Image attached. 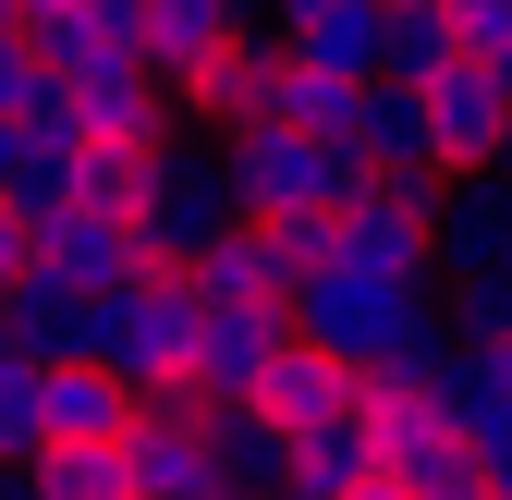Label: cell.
Segmentation results:
<instances>
[{"mask_svg":"<svg viewBox=\"0 0 512 500\" xmlns=\"http://www.w3.org/2000/svg\"><path fill=\"white\" fill-rule=\"evenodd\" d=\"M293 342L342 354L354 379H378V366H427L439 342H452V318H439V281H366V269H317L293 293Z\"/></svg>","mask_w":512,"mask_h":500,"instance_id":"cell-1","label":"cell"},{"mask_svg":"<svg viewBox=\"0 0 512 500\" xmlns=\"http://www.w3.org/2000/svg\"><path fill=\"white\" fill-rule=\"evenodd\" d=\"M98 366L135 403H208L196 391V281H183V269H147V281L98 293Z\"/></svg>","mask_w":512,"mask_h":500,"instance_id":"cell-2","label":"cell"},{"mask_svg":"<svg viewBox=\"0 0 512 500\" xmlns=\"http://www.w3.org/2000/svg\"><path fill=\"white\" fill-rule=\"evenodd\" d=\"M220 159H232L244 220H330L366 183L342 135H293V122H244V135H220Z\"/></svg>","mask_w":512,"mask_h":500,"instance_id":"cell-3","label":"cell"},{"mask_svg":"<svg viewBox=\"0 0 512 500\" xmlns=\"http://www.w3.org/2000/svg\"><path fill=\"white\" fill-rule=\"evenodd\" d=\"M232 220H244V196H232V159L171 135V147L147 159V196H135V244H147V269H196Z\"/></svg>","mask_w":512,"mask_h":500,"instance_id":"cell-4","label":"cell"},{"mask_svg":"<svg viewBox=\"0 0 512 500\" xmlns=\"http://www.w3.org/2000/svg\"><path fill=\"white\" fill-rule=\"evenodd\" d=\"M342 257L330 269H366V281H439V196H403V183H354L330 208Z\"/></svg>","mask_w":512,"mask_h":500,"instance_id":"cell-5","label":"cell"},{"mask_svg":"<svg viewBox=\"0 0 512 500\" xmlns=\"http://www.w3.org/2000/svg\"><path fill=\"white\" fill-rule=\"evenodd\" d=\"M61 122H74L98 159H147V147H171V86L147 61H74V74H61Z\"/></svg>","mask_w":512,"mask_h":500,"instance_id":"cell-6","label":"cell"},{"mask_svg":"<svg viewBox=\"0 0 512 500\" xmlns=\"http://www.w3.org/2000/svg\"><path fill=\"white\" fill-rule=\"evenodd\" d=\"M122 488L135 500H220L208 403H135V427H122Z\"/></svg>","mask_w":512,"mask_h":500,"instance_id":"cell-7","label":"cell"},{"mask_svg":"<svg viewBox=\"0 0 512 500\" xmlns=\"http://www.w3.org/2000/svg\"><path fill=\"white\" fill-rule=\"evenodd\" d=\"M427 98V135H439V171H500L512 159V74H500V61H452V74H439V86H415Z\"/></svg>","mask_w":512,"mask_h":500,"instance_id":"cell-8","label":"cell"},{"mask_svg":"<svg viewBox=\"0 0 512 500\" xmlns=\"http://www.w3.org/2000/svg\"><path fill=\"white\" fill-rule=\"evenodd\" d=\"M354 171L366 183H403V196H439V183H452V171H439V135H427V98L415 86H391V74H366V98H354Z\"/></svg>","mask_w":512,"mask_h":500,"instance_id":"cell-9","label":"cell"},{"mask_svg":"<svg viewBox=\"0 0 512 500\" xmlns=\"http://www.w3.org/2000/svg\"><path fill=\"white\" fill-rule=\"evenodd\" d=\"M281 342H293V305H196V391L208 403H256Z\"/></svg>","mask_w":512,"mask_h":500,"instance_id":"cell-10","label":"cell"},{"mask_svg":"<svg viewBox=\"0 0 512 500\" xmlns=\"http://www.w3.org/2000/svg\"><path fill=\"white\" fill-rule=\"evenodd\" d=\"M37 269L74 281V293H122V281H147V244H135L122 208H49L37 220Z\"/></svg>","mask_w":512,"mask_h":500,"instance_id":"cell-11","label":"cell"},{"mask_svg":"<svg viewBox=\"0 0 512 500\" xmlns=\"http://www.w3.org/2000/svg\"><path fill=\"white\" fill-rule=\"evenodd\" d=\"M256 25H269V0H147V74L183 98V86H196L232 37H256Z\"/></svg>","mask_w":512,"mask_h":500,"instance_id":"cell-12","label":"cell"},{"mask_svg":"<svg viewBox=\"0 0 512 500\" xmlns=\"http://www.w3.org/2000/svg\"><path fill=\"white\" fill-rule=\"evenodd\" d=\"M269 37L305 74H342V86L378 74V0H269Z\"/></svg>","mask_w":512,"mask_h":500,"instance_id":"cell-13","label":"cell"},{"mask_svg":"<svg viewBox=\"0 0 512 500\" xmlns=\"http://www.w3.org/2000/svg\"><path fill=\"white\" fill-rule=\"evenodd\" d=\"M0 342H13V354H37V366H74V354H98V293H74V281L25 269L13 293H0Z\"/></svg>","mask_w":512,"mask_h":500,"instance_id":"cell-14","label":"cell"},{"mask_svg":"<svg viewBox=\"0 0 512 500\" xmlns=\"http://www.w3.org/2000/svg\"><path fill=\"white\" fill-rule=\"evenodd\" d=\"M476 269H512V183L500 171L439 183V281H476Z\"/></svg>","mask_w":512,"mask_h":500,"instance_id":"cell-15","label":"cell"},{"mask_svg":"<svg viewBox=\"0 0 512 500\" xmlns=\"http://www.w3.org/2000/svg\"><path fill=\"white\" fill-rule=\"evenodd\" d=\"M366 476H378V427L342 403V415L293 427V476H281V500H354Z\"/></svg>","mask_w":512,"mask_h":500,"instance_id":"cell-16","label":"cell"},{"mask_svg":"<svg viewBox=\"0 0 512 500\" xmlns=\"http://www.w3.org/2000/svg\"><path fill=\"white\" fill-rule=\"evenodd\" d=\"M183 98H196V122H220V135L269 122V98H281V37H269V25H256V37H232V49H220Z\"/></svg>","mask_w":512,"mask_h":500,"instance_id":"cell-17","label":"cell"},{"mask_svg":"<svg viewBox=\"0 0 512 500\" xmlns=\"http://www.w3.org/2000/svg\"><path fill=\"white\" fill-rule=\"evenodd\" d=\"M208 452H220V500H281L293 427H269L256 403H208Z\"/></svg>","mask_w":512,"mask_h":500,"instance_id":"cell-18","label":"cell"},{"mask_svg":"<svg viewBox=\"0 0 512 500\" xmlns=\"http://www.w3.org/2000/svg\"><path fill=\"white\" fill-rule=\"evenodd\" d=\"M342 403H354V366L317 354V342H281V366L256 379V415H269V427H317V415H342Z\"/></svg>","mask_w":512,"mask_h":500,"instance_id":"cell-19","label":"cell"},{"mask_svg":"<svg viewBox=\"0 0 512 500\" xmlns=\"http://www.w3.org/2000/svg\"><path fill=\"white\" fill-rule=\"evenodd\" d=\"M122 427H135V391H122L98 354L49 366V440H110V452H122Z\"/></svg>","mask_w":512,"mask_h":500,"instance_id":"cell-20","label":"cell"},{"mask_svg":"<svg viewBox=\"0 0 512 500\" xmlns=\"http://www.w3.org/2000/svg\"><path fill=\"white\" fill-rule=\"evenodd\" d=\"M439 415L464 427V440H500L512 427V379H500V354H476V342H439Z\"/></svg>","mask_w":512,"mask_h":500,"instance_id":"cell-21","label":"cell"},{"mask_svg":"<svg viewBox=\"0 0 512 500\" xmlns=\"http://www.w3.org/2000/svg\"><path fill=\"white\" fill-rule=\"evenodd\" d=\"M452 13H439V0H391V13H378V74L391 86H439L452 74Z\"/></svg>","mask_w":512,"mask_h":500,"instance_id":"cell-22","label":"cell"},{"mask_svg":"<svg viewBox=\"0 0 512 500\" xmlns=\"http://www.w3.org/2000/svg\"><path fill=\"white\" fill-rule=\"evenodd\" d=\"M183 281H196V305H281L269 257H256V220H232V232H220V244H208V257L183 269Z\"/></svg>","mask_w":512,"mask_h":500,"instance_id":"cell-23","label":"cell"},{"mask_svg":"<svg viewBox=\"0 0 512 500\" xmlns=\"http://www.w3.org/2000/svg\"><path fill=\"white\" fill-rule=\"evenodd\" d=\"M49 452V366L0 342V464H37Z\"/></svg>","mask_w":512,"mask_h":500,"instance_id":"cell-24","label":"cell"},{"mask_svg":"<svg viewBox=\"0 0 512 500\" xmlns=\"http://www.w3.org/2000/svg\"><path fill=\"white\" fill-rule=\"evenodd\" d=\"M25 488H37V500H135L110 440H49V452L25 464Z\"/></svg>","mask_w":512,"mask_h":500,"instance_id":"cell-25","label":"cell"},{"mask_svg":"<svg viewBox=\"0 0 512 500\" xmlns=\"http://www.w3.org/2000/svg\"><path fill=\"white\" fill-rule=\"evenodd\" d=\"M354 98H366V86H342V74H305V61H281V98H269V122H293V135H354Z\"/></svg>","mask_w":512,"mask_h":500,"instance_id":"cell-26","label":"cell"},{"mask_svg":"<svg viewBox=\"0 0 512 500\" xmlns=\"http://www.w3.org/2000/svg\"><path fill=\"white\" fill-rule=\"evenodd\" d=\"M439 318H452V342L500 354V342H512V269H476V281H439Z\"/></svg>","mask_w":512,"mask_h":500,"instance_id":"cell-27","label":"cell"},{"mask_svg":"<svg viewBox=\"0 0 512 500\" xmlns=\"http://www.w3.org/2000/svg\"><path fill=\"white\" fill-rule=\"evenodd\" d=\"M37 110H61V74L25 25H0V122H37Z\"/></svg>","mask_w":512,"mask_h":500,"instance_id":"cell-28","label":"cell"},{"mask_svg":"<svg viewBox=\"0 0 512 500\" xmlns=\"http://www.w3.org/2000/svg\"><path fill=\"white\" fill-rule=\"evenodd\" d=\"M439 13H452L464 61H500V74H512V0H439Z\"/></svg>","mask_w":512,"mask_h":500,"instance_id":"cell-29","label":"cell"},{"mask_svg":"<svg viewBox=\"0 0 512 500\" xmlns=\"http://www.w3.org/2000/svg\"><path fill=\"white\" fill-rule=\"evenodd\" d=\"M25 269H37V220H25V208H13V196H0V293H13V281H25Z\"/></svg>","mask_w":512,"mask_h":500,"instance_id":"cell-30","label":"cell"},{"mask_svg":"<svg viewBox=\"0 0 512 500\" xmlns=\"http://www.w3.org/2000/svg\"><path fill=\"white\" fill-rule=\"evenodd\" d=\"M74 13H86V0H13V25H25V37H49V25H74Z\"/></svg>","mask_w":512,"mask_h":500,"instance_id":"cell-31","label":"cell"},{"mask_svg":"<svg viewBox=\"0 0 512 500\" xmlns=\"http://www.w3.org/2000/svg\"><path fill=\"white\" fill-rule=\"evenodd\" d=\"M476 464H488V488L512 500V427H500V440H476Z\"/></svg>","mask_w":512,"mask_h":500,"instance_id":"cell-32","label":"cell"},{"mask_svg":"<svg viewBox=\"0 0 512 500\" xmlns=\"http://www.w3.org/2000/svg\"><path fill=\"white\" fill-rule=\"evenodd\" d=\"M13 171H25V122H0V196H13Z\"/></svg>","mask_w":512,"mask_h":500,"instance_id":"cell-33","label":"cell"},{"mask_svg":"<svg viewBox=\"0 0 512 500\" xmlns=\"http://www.w3.org/2000/svg\"><path fill=\"white\" fill-rule=\"evenodd\" d=\"M354 500H415V488H403V476H366V488H354Z\"/></svg>","mask_w":512,"mask_h":500,"instance_id":"cell-34","label":"cell"},{"mask_svg":"<svg viewBox=\"0 0 512 500\" xmlns=\"http://www.w3.org/2000/svg\"><path fill=\"white\" fill-rule=\"evenodd\" d=\"M0 500H37V488H25V464H0Z\"/></svg>","mask_w":512,"mask_h":500,"instance_id":"cell-35","label":"cell"},{"mask_svg":"<svg viewBox=\"0 0 512 500\" xmlns=\"http://www.w3.org/2000/svg\"><path fill=\"white\" fill-rule=\"evenodd\" d=\"M0 25H13V0H0Z\"/></svg>","mask_w":512,"mask_h":500,"instance_id":"cell-36","label":"cell"},{"mask_svg":"<svg viewBox=\"0 0 512 500\" xmlns=\"http://www.w3.org/2000/svg\"><path fill=\"white\" fill-rule=\"evenodd\" d=\"M378 13H391V0H378Z\"/></svg>","mask_w":512,"mask_h":500,"instance_id":"cell-37","label":"cell"}]
</instances>
